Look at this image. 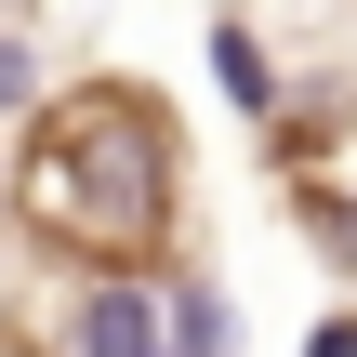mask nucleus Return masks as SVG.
<instances>
[{"label":"nucleus","instance_id":"f257e3e1","mask_svg":"<svg viewBox=\"0 0 357 357\" xmlns=\"http://www.w3.org/2000/svg\"><path fill=\"white\" fill-rule=\"evenodd\" d=\"M172 185H185V146H172V106L146 79H66L26 146H13V212L40 252L93 265V278H146L159 238H172Z\"/></svg>","mask_w":357,"mask_h":357},{"label":"nucleus","instance_id":"f03ea898","mask_svg":"<svg viewBox=\"0 0 357 357\" xmlns=\"http://www.w3.org/2000/svg\"><path fill=\"white\" fill-rule=\"evenodd\" d=\"M278 172H291V199H305L318 252L357 278V93L318 106V119H278Z\"/></svg>","mask_w":357,"mask_h":357},{"label":"nucleus","instance_id":"7ed1b4c3","mask_svg":"<svg viewBox=\"0 0 357 357\" xmlns=\"http://www.w3.org/2000/svg\"><path fill=\"white\" fill-rule=\"evenodd\" d=\"M79 357H172L159 291H93V305H79Z\"/></svg>","mask_w":357,"mask_h":357},{"label":"nucleus","instance_id":"20e7f679","mask_svg":"<svg viewBox=\"0 0 357 357\" xmlns=\"http://www.w3.org/2000/svg\"><path fill=\"white\" fill-rule=\"evenodd\" d=\"M212 66H225V93H238L252 119L278 106V79H265V53H252V26H212Z\"/></svg>","mask_w":357,"mask_h":357},{"label":"nucleus","instance_id":"39448f33","mask_svg":"<svg viewBox=\"0 0 357 357\" xmlns=\"http://www.w3.org/2000/svg\"><path fill=\"white\" fill-rule=\"evenodd\" d=\"M159 318H172V357H225V305L212 291H159Z\"/></svg>","mask_w":357,"mask_h":357},{"label":"nucleus","instance_id":"423d86ee","mask_svg":"<svg viewBox=\"0 0 357 357\" xmlns=\"http://www.w3.org/2000/svg\"><path fill=\"white\" fill-rule=\"evenodd\" d=\"M26 79H40V66H26V53H13V40H0V119H13V106H26Z\"/></svg>","mask_w":357,"mask_h":357},{"label":"nucleus","instance_id":"0eeeda50","mask_svg":"<svg viewBox=\"0 0 357 357\" xmlns=\"http://www.w3.org/2000/svg\"><path fill=\"white\" fill-rule=\"evenodd\" d=\"M305 357H357V318H318V331H305Z\"/></svg>","mask_w":357,"mask_h":357},{"label":"nucleus","instance_id":"6e6552de","mask_svg":"<svg viewBox=\"0 0 357 357\" xmlns=\"http://www.w3.org/2000/svg\"><path fill=\"white\" fill-rule=\"evenodd\" d=\"M0 357H53V344H26V331H0Z\"/></svg>","mask_w":357,"mask_h":357}]
</instances>
